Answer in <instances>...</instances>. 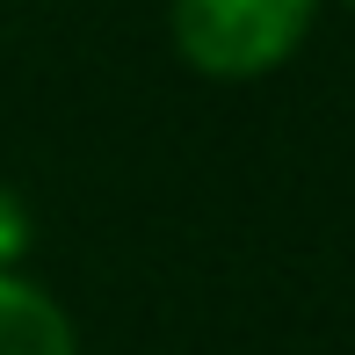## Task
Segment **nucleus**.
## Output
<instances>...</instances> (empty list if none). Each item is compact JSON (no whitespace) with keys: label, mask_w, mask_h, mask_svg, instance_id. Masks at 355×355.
Here are the masks:
<instances>
[{"label":"nucleus","mask_w":355,"mask_h":355,"mask_svg":"<svg viewBox=\"0 0 355 355\" xmlns=\"http://www.w3.org/2000/svg\"><path fill=\"white\" fill-rule=\"evenodd\" d=\"M29 247H37V218H29V196L15 182H0V268H22Z\"/></svg>","instance_id":"3"},{"label":"nucleus","mask_w":355,"mask_h":355,"mask_svg":"<svg viewBox=\"0 0 355 355\" xmlns=\"http://www.w3.org/2000/svg\"><path fill=\"white\" fill-rule=\"evenodd\" d=\"M348 8H355V0H348Z\"/></svg>","instance_id":"4"},{"label":"nucleus","mask_w":355,"mask_h":355,"mask_svg":"<svg viewBox=\"0 0 355 355\" xmlns=\"http://www.w3.org/2000/svg\"><path fill=\"white\" fill-rule=\"evenodd\" d=\"M319 8L327 0H167V44L196 80L247 87L304 51Z\"/></svg>","instance_id":"1"},{"label":"nucleus","mask_w":355,"mask_h":355,"mask_svg":"<svg viewBox=\"0 0 355 355\" xmlns=\"http://www.w3.org/2000/svg\"><path fill=\"white\" fill-rule=\"evenodd\" d=\"M0 355H80L73 312L29 268H0Z\"/></svg>","instance_id":"2"}]
</instances>
